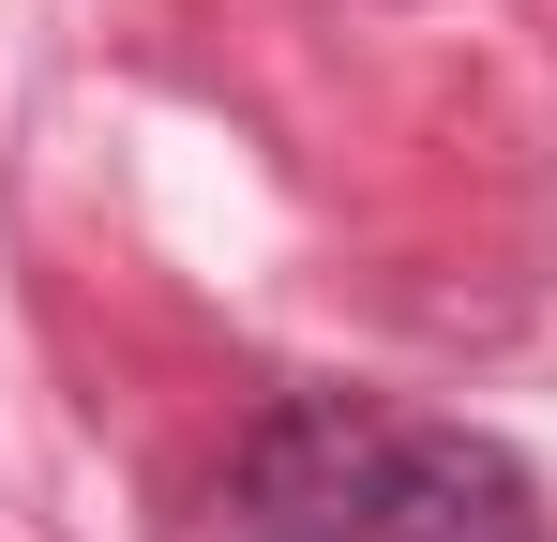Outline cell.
I'll list each match as a JSON object with an SVG mask.
<instances>
[{
	"instance_id": "6da1fadb",
	"label": "cell",
	"mask_w": 557,
	"mask_h": 542,
	"mask_svg": "<svg viewBox=\"0 0 557 542\" xmlns=\"http://www.w3.org/2000/svg\"><path fill=\"white\" fill-rule=\"evenodd\" d=\"M226 542H557V513L543 467L482 422L376 392H272L226 452Z\"/></svg>"
}]
</instances>
